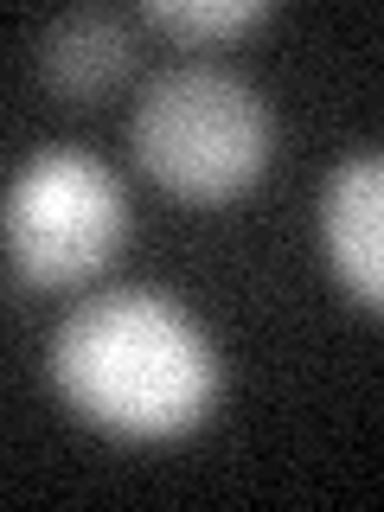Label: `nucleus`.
<instances>
[{
    "mask_svg": "<svg viewBox=\"0 0 384 512\" xmlns=\"http://www.w3.org/2000/svg\"><path fill=\"white\" fill-rule=\"evenodd\" d=\"M0 244L32 288H71L103 276L128 244V192L84 148H39L7 180Z\"/></svg>",
    "mask_w": 384,
    "mask_h": 512,
    "instance_id": "7ed1b4c3",
    "label": "nucleus"
},
{
    "mask_svg": "<svg viewBox=\"0 0 384 512\" xmlns=\"http://www.w3.org/2000/svg\"><path fill=\"white\" fill-rule=\"evenodd\" d=\"M141 20L173 39H231L269 20V0H148Z\"/></svg>",
    "mask_w": 384,
    "mask_h": 512,
    "instance_id": "423d86ee",
    "label": "nucleus"
},
{
    "mask_svg": "<svg viewBox=\"0 0 384 512\" xmlns=\"http://www.w3.org/2000/svg\"><path fill=\"white\" fill-rule=\"evenodd\" d=\"M320 244L327 263L365 308L384 301V160L372 148L346 154L320 186Z\"/></svg>",
    "mask_w": 384,
    "mask_h": 512,
    "instance_id": "20e7f679",
    "label": "nucleus"
},
{
    "mask_svg": "<svg viewBox=\"0 0 384 512\" xmlns=\"http://www.w3.org/2000/svg\"><path fill=\"white\" fill-rule=\"evenodd\" d=\"M64 404L116 436H180L218 404V352L160 288H103L64 314L52 340Z\"/></svg>",
    "mask_w": 384,
    "mask_h": 512,
    "instance_id": "f257e3e1",
    "label": "nucleus"
},
{
    "mask_svg": "<svg viewBox=\"0 0 384 512\" xmlns=\"http://www.w3.org/2000/svg\"><path fill=\"white\" fill-rule=\"evenodd\" d=\"M135 160L154 186L192 205H224L263 180L276 122L250 77L224 64H173L135 96Z\"/></svg>",
    "mask_w": 384,
    "mask_h": 512,
    "instance_id": "f03ea898",
    "label": "nucleus"
},
{
    "mask_svg": "<svg viewBox=\"0 0 384 512\" xmlns=\"http://www.w3.org/2000/svg\"><path fill=\"white\" fill-rule=\"evenodd\" d=\"M135 64V26L109 7H77V13H58L39 39V77L52 84L64 103H96L109 96L128 77Z\"/></svg>",
    "mask_w": 384,
    "mask_h": 512,
    "instance_id": "39448f33",
    "label": "nucleus"
}]
</instances>
